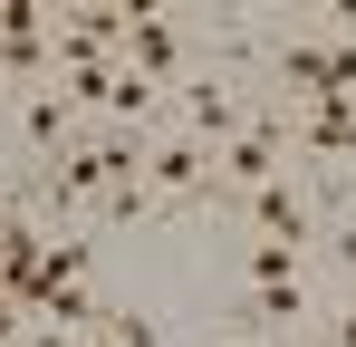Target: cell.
Wrapping results in <instances>:
<instances>
[{
	"mask_svg": "<svg viewBox=\"0 0 356 347\" xmlns=\"http://www.w3.org/2000/svg\"><path fill=\"white\" fill-rule=\"evenodd\" d=\"M145 193H154V213H193V203H232L222 193V164L193 145V135H154L145 145Z\"/></svg>",
	"mask_w": 356,
	"mask_h": 347,
	"instance_id": "obj_1",
	"label": "cell"
},
{
	"mask_svg": "<svg viewBox=\"0 0 356 347\" xmlns=\"http://www.w3.org/2000/svg\"><path fill=\"white\" fill-rule=\"evenodd\" d=\"M280 145H289V116H280V107L250 116L232 145H222V193H232V203H250L260 183H280Z\"/></svg>",
	"mask_w": 356,
	"mask_h": 347,
	"instance_id": "obj_2",
	"label": "cell"
},
{
	"mask_svg": "<svg viewBox=\"0 0 356 347\" xmlns=\"http://www.w3.org/2000/svg\"><path fill=\"white\" fill-rule=\"evenodd\" d=\"M241 213H250V231H260V241H280V251H298V241H318V231H327V222H318V203H308L298 183H260Z\"/></svg>",
	"mask_w": 356,
	"mask_h": 347,
	"instance_id": "obj_3",
	"label": "cell"
},
{
	"mask_svg": "<svg viewBox=\"0 0 356 347\" xmlns=\"http://www.w3.org/2000/svg\"><path fill=\"white\" fill-rule=\"evenodd\" d=\"M125 77H145V87H164V77H174L183 68V29L174 20H154V10H125Z\"/></svg>",
	"mask_w": 356,
	"mask_h": 347,
	"instance_id": "obj_4",
	"label": "cell"
},
{
	"mask_svg": "<svg viewBox=\"0 0 356 347\" xmlns=\"http://www.w3.org/2000/svg\"><path fill=\"white\" fill-rule=\"evenodd\" d=\"M308 309V289H298V261L280 241H260L250 251V318H298Z\"/></svg>",
	"mask_w": 356,
	"mask_h": 347,
	"instance_id": "obj_5",
	"label": "cell"
},
{
	"mask_svg": "<svg viewBox=\"0 0 356 347\" xmlns=\"http://www.w3.org/2000/svg\"><path fill=\"white\" fill-rule=\"evenodd\" d=\"M308 155H327V164H347L356 155V97H318V107H298V125H289Z\"/></svg>",
	"mask_w": 356,
	"mask_h": 347,
	"instance_id": "obj_6",
	"label": "cell"
},
{
	"mask_svg": "<svg viewBox=\"0 0 356 347\" xmlns=\"http://www.w3.org/2000/svg\"><path fill=\"white\" fill-rule=\"evenodd\" d=\"M183 125H193V135H222V145H232L241 125H250V107H241V87H222V77H193V87H183Z\"/></svg>",
	"mask_w": 356,
	"mask_h": 347,
	"instance_id": "obj_7",
	"label": "cell"
},
{
	"mask_svg": "<svg viewBox=\"0 0 356 347\" xmlns=\"http://www.w3.org/2000/svg\"><path fill=\"white\" fill-rule=\"evenodd\" d=\"M270 77L289 87L298 107H318V97H327V49H308V39H289V49L270 58Z\"/></svg>",
	"mask_w": 356,
	"mask_h": 347,
	"instance_id": "obj_8",
	"label": "cell"
},
{
	"mask_svg": "<svg viewBox=\"0 0 356 347\" xmlns=\"http://www.w3.org/2000/svg\"><path fill=\"white\" fill-rule=\"evenodd\" d=\"M67 125H77V107H67V87H49V97H29V116H19V135H29L39 155H67Z\"/></svg>",
	"mask_w": 356,
	"mask_h": 347,
	"instance_id": "obj_9",
	"label": "cell"
},
{
	"mask_svg": "<svg viewBox=\"0 0 356 347\" xmlns=\"http://www.w3.org/2000/svg\"><path fill=\"white\" fill-rule=\"evenodd\" d=\"M327 251H337V270H356V222H337V231H327Z\"/></svg>",
	"mask_w": 356,
	"mask_h": 347,
	"instance_id": "obj_10",
	"label": "cell"
},
{
	"mask_svg": "<svg viewBox=\"0 0 356 347\" xmlns=\"http://www.w3.org/2000/svg\"><path fill=\"white\" fill-rule=\"evenodd\" d=\"M327 347H356V309H337V328H327Z\"/></svg>",
	"mask_w": 356,
	"mask_h": 347,
	"instance_id": "obj_11",
	"label": "cell"
},
{
	"mask_svg": "<svg viewBox=\"0 0 356 347\" xmlns=\"http://www.w3.org/2000/svg\"><path fill=\"white\" fill-rule=\"evenodd\" d=\"M10 338H19V309H10V299H0V347H10Z\"/></svg>",
	"mask_w": 356,
	"mask_h": 347,
	"instance_id": "obj_12",
	"label": "cell"
}]
</instances>
